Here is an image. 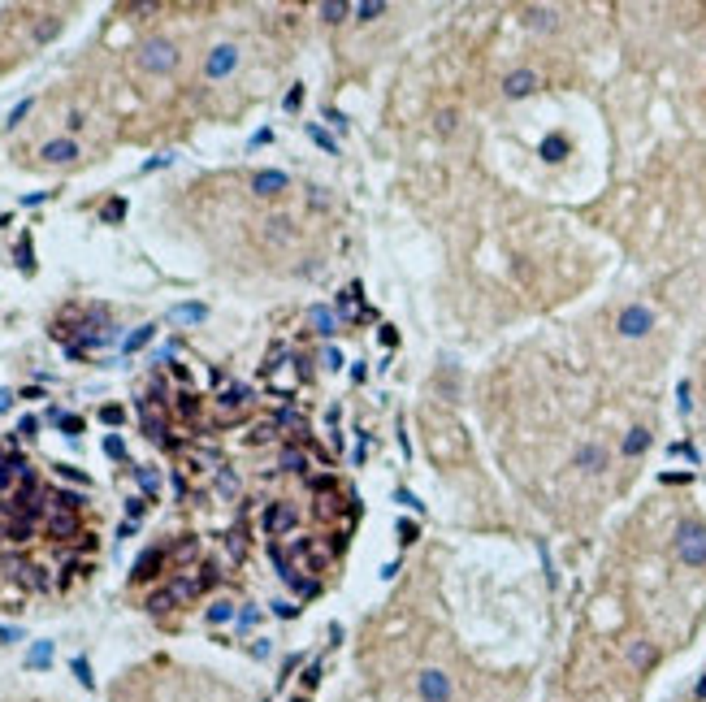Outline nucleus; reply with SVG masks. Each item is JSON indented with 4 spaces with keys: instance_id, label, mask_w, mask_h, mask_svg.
Segmentation results:
<instances>
[{
    "instance_id": "f257e3e1",
    "label": "nucleus",
    "mask_w": 706,
    "mask_h": 702,
    "mask_svg": "<svg viewBox=\"0 0 706 702\" xmlns=\"http://www.w3.org/2000/svg\"><path fill=\"white\" fill-rule=\"evenodd\" d=\"M217 581V572L212 568H199V577H174V581H165L160 589H152L147 594V611H174V607H182V603H191L199 589H208Z\"/></svg>"
},
{
    "instance_id": "f03ea898",
    "label": "nucleus",
    "mask_w": 706,
    "mask_h": 702,
    "mask_svg": "<svg viewBox=\"0 0 706 702\" xmlns=\"http://www.w3.org/2000/svg\"><path fill=\"white\" fill-rule=\"evenodd\" d=\"M135 66L143 74H174L178 70V48L170 39H147L139 52H135Z\"/></svg>"
},
{
    "instance_id": "7ed1b4c3",
    "label": "nucleus",
    "mask_w": 706,
    "mask_h": 702,
    "mask_svg": "<svg viewBox=\"0 0 706 702\" xmlns=\"http://www.w3.org/2000/svg\"><path fill=\"white\" fill-rule=\"evenodd\" d=\"M676 555H680V564H689V568H702V564H706V525L685 520V525L676 529Z\"/></svg>"
},
{
    "instance_id": "20e7f679",
    "label": "nucleus",
    "mask_w": 706,
    "mask_h": 702,
    "mask_svg": "<svg viewBox=\"0 0 706 702\" xmlns=\"http://www.w3.org/2000/svg\"><path fill=\"white\" fill-rule=\"evenodd\" d=\"M295 559H299V572H325L334 559V547L325 537H295Z\"/></svg>"
},
{
    "instance_id": "39448f33",
    "label": "nucleus",
    "mask_w": 706,
    "mask_h": 702,
    "mask_svg": "<svg viewBox=\"0 0 706 702\" xmlns=\"http://www.w3.org/2000/svg\"><path fill=\"white\" fill-rule=\"evenodd\" d=\"M295 525H299V512H295V503H269V507L260 512V529H264V537L291 533Z\"/></svg>"
},
{
    "instance_id": "423d86ee",
    "label": "nucleus",
    "mask_w": 706,
    "mask_h": 702,
    "mask_svg": "<svg viewBox=\"0 0 706 702\" xmlns=\"http://www.w3.org/2000/svg\"><path fill=\"white\" fill-rule=\"evenodd\" d=\"M616 330H620L624 339H641V334L655 330V312L641 308V304H628V308L620 312V321H616Z\"/></svg>"
},
{
    "instance_id": "0eeeda50",
    "label": "nucleus",
    "mask_w": 706,
    "mask_h": 702,
    "mask_svg": "<svg viewBox=\"0 0 706 702\" xmlns=\"http://www.w3.org/2000/svg\"><path fill=\"white\" fill-rule=\"evenodd\" d=\"M416 689H420L425 702H451V676L438 672V668H425V672L416 676Z\"/></svg>"
},
{
    "instance_id": "6e6552de",
    "label": "nucleus",
    "mask_w": 706,
    "mask_h": 702,
    "mask_svg": "<svg viewBox=\"0 0 706 702\" xmlns=\"http://www.w3.org/2000/svg\"><path fill=\"white\" fill-rule=\"evenodd\" d=\"M234 66H239V48H234V43H217V48L208 52V61H204V74H208V78H226Z\"/></svg>"
},
{
    "instance_id": "1a4fd4ad",
    "label": "nucleus",
    "mask_w": 706,
    "mask_h": 702,
    "mask_svg": "<svg viewBox=\"0 0 706 702\" xmlns=\"http://www.w3.org/2000/svg\"><path fill=\"white\" fill-rule=\"evenodd\" d=\"M39 156L48 160V165H74V160L83 156V148H78L74 139H48V143L39 148Z\"/></svg>"
},
{
    "instance_id": "9d476101",
    "label": "nucleus",
    "mask_w": 706,
    "mask_h": 702,
    "mask_svg": "<svg viewBox=\"0 0 706 702\" xmlns=\"http://www.w3.org/2000/svg\"><path fill=\"white\" fill-rule=\"evenodd\" d=\"M624 655H628V664H633V672H650L659 664V651H655V641H645V637H637V641H628L624 646Z\"/></svg>"
},
{
    "instance_id": "9b49d317",
    "label": "nucleus",
    "mask_w": 706,
    "mask_h": 702,
    "mask_svg": "<svg viewBox=\"0 0 706 702\" xmlns=\"http://www.w3.org/2000/svg\"><path fill=\"white\" fill-rule=\"evenodd\" d=\"M537 83H541V78H537L533 70H512V74L503 78V96H507V100H524V96L537 91Z\"/></svg>"
},
{
    "instance_id": "f8f14e48",
    "label": "nucleus",
    "mask_w": 706,
    "mask_h": 702,
    "mask_svg": "<svg viewBox=\"0 0 706 702\" xmlns=\"http://www.w3.org/2000/svg\"><path fill=\"white\" fill-rule=\"evenodd\" d=\"M607 447H598V443H585V447H576V455H572V464L581 468V473H603L607 468Z\"/></svg>"
},
{
    "instance_id": "ddd939ff",
    "label": "nucleus",
    "mask_w": 706,
    "mask_h": 702,
    "mask_svg": "<svg viewBox=\"0 0 706 702\" xmlns=\"http://www.w3.org/2000/svg\"><path fill=\"white\" fill-rule=\"evenodd\" d=\"M139 420H143V434L152 443H170V429H165V416H160L152 403H139Z\"/></svg>"
},
{
    "instance_id": "4468645a",
    "label": "nucleus",
    "mask_w": 706,
    "mask_h": 702,
    "mask_svg": "<svg viewBox=\"0 0 706 702\" xmlns=\"http://www.w3.org/2000/svg\"><path fill=\"white\" fill-rule=\"evenodd\" d=\"M286 187H291V178H286L282 170H260V174L251 178V191H256V195H282Z\"/></svg>"
},
{
    "instance_id": "2eb2a0df",
    "label": "nucleus",
    "mask_w": 706,
    "mask_h": 702,
    "mask_svg": "<svg viewBox=\"0 0 706 702\" xmlns=\"http://www.w3.org/2000/svg\"><path fill=\"white\" fill-rule=\"evenodd\" d=\"M165 551H143L139 555V564H135V581H152V577H160V568H165Z\"/></svg>"
},
{
    "instance_id": "dca6fc26",
    "label": "nucleus",
    "mask_w": 706,
    "mask_h": 702,
    "mask_svg": "<svg viewBox=\"0 0 706 702\" xmlns=\"http://www.w3.org/2000/svg\"><path fill=\"white\" fill-rule=\"evenodd\" d=\"M26 477H31V464H26V460H18V455H14V460H0V490H9L14 481L22 485Z\"/></svg>"
},
{
    "instance_id": "f3484780",
    "label": "nucleus",
    "mask_w": 706,
    "mask_h": 702,
    "mask_svg": "<svg viewBox=\"0 0 706 702\" xmlns=\"http://www.w3.org/2000/svg\"><path fill=\"white\" fill-rule=\"evenodd\" d=\"M247 399H251L247 386H222V395H217V408H222L226 416H234L239 408H247Z\"/></svg>"
},
{
    "instance_id": "a211bd4d",
    "label": "nucleus",
    "mask_w": 706,
    "mask_h": 702,
    "mask_svg": "<svg viewBox=\"0 0 706 702\" xmlns=\"http://www.w3.org/2000/svg\"><path fill=\"white\" fill-rule=\"evenodd\" d=\"M48 533L61 537V542H66V537H78V516L74 512H52L48 516Z\"/></svg>"
},
{
    "instance_id": "6ab92c4d",
    "label": "nucleus",
    "mask_w": 706,
    "mask_h": 702,
    "mask_svg": "<svg viewBox=\"0 0 706 702\" xmlns=\"http://www.w3.org/2000/svg\"><path fill=\"white\" fill-rule=\"evenodd\" d=\"M645 447H650V429H645V425H633L628 434H624V447H620V451H624L628 460H637V455H645Z\"/></svg>"
},
{
    "instance_id": "aec40b11",
    "label": "nucleus",
    "mask_w": 706,
    "mask_h": 702,
    "mask_svg": "<svg viewBox=\"0 0 706 702\" xmlns=\"http://www.w3.org/2000/svg\"><path fill=\"white\" fill-rule=\"evenodd\" d=\"M204 316H208L204 304H178V308H170V321H178V326H195V321H204Z\"/></svg>"
},
{
    "instance_id": "412c9836",
    "label": "nucleus",
    "mask_w": 706,
    "mask_h": 702,
    "mask_svg": "<svg viewBox=\"0 0 706 702\" xmlns=\"http://www.w3.org/2000/svg\"><path fill=\"white\" fill-rule=\"evenodd\" d=\"M312 330H316L321 339H330V334L338 330V316H334V308H312Z\"/></svg>"
},
{
    "instance_id": "4be33fe9",
    "label": "nucleus",
    "mask_w": 706,
    "mask_h": 702,
    "mask_svg": "<svg viewBox=\"0 0 706 702\" xmlns=\"http://www.w3.org/2000/svg\"><path fill=\"white\" fill-rule=\"evenodd\" d=\"M165 555H170L174 564H187V559H195V555H199V542H195V537L187 533V537H178V542H174V547H170Z\"/></svg>"
},
{
    "instance_id": "5701e85b",
    "label": "nucleus",
    "mask_w": 706,
    "mask_h": 702,
    "mask_svg": "<svg viewBox=\"0 0 706 702\" xmlns=\"http://www.w3.org/2000/svg\"><path fill=\"white\" fill-rule=\"evenodd\" d=\"M48 503H52V512H74V516H78L83 495H74V490H57V495H48Z\"/></svg>"
},
{
    "instance_id": "b1692460",
    "label": "nucleus",
    "mask_w": 706,
    "mask_h": 702,
    "mask_svg": "<svg viewBox=\"0 0 706 702\" xmlns=\"http://www.w3.org/2000/svg\"><path fill=\"white\" fill-rule=\"evenodd\" d=\"M278 429H282V425H278V412H274V416H260V420L251 425V443H269Z\"/></svg>"
},
{
    "instance_id": "393cba45",
    "label": "nucleus",
    "mask_w": 706,
    "mask_h": 702,
    "mask_svg": "<svg viewBox=\"0 0 706 702\" xmlns=\"http://www.w3.org/2000/svg\"><path fill=\"white\" fill-rule=\"evenodd\" d=\"M282 468H286V473H308V455H303L299 447H286V451H282Z\"/></svg>"
},
{
    "instance_id": "a878e982",
    "label": "nucleus",
    "mask_w": 706,
    "mask_h": 702,
    "mask_svg": "<svg viewBox=\"0 0 706 702\" xmlns=\"http://www.w3.org/2000/svg\"><path fill=\"white\" fill-rule=\"evenodd\" d=\"M152 334H156V326H139V330H135V334L122 343V351H126V356H130V351H139L143 343H152Z\"/></svg>"
},
{
    "instance_id": "bb28decb",
    "label": "nucleus",
    "mask_w": 706,
    "mask_h": 702,
    "mask_svg": "<svg viewBox=\"0 0 706 702\" xmlns=\"http://www.w3.org/2000/svg\"><path fill=\"white\" fill-rule=\"evenodd\" d=\"M529 26L551 31V26H555V9H529Z\"/></svg>"
},
{
    "instance_id": "cd10ccee",
    "label": "nucleus",
    "mask_w": 706,
    "mask_h": 702,
    "mask_svg": "<svg viewBox=\"0 0 706 702\" xmlns=\"http://www.w3.org/2000/svg\"><path fill=\"white\" fill-rule=\"evenodd\" d=\"M178 416H187V420H191V416H199V399H195L191 391H182V395H178Z\"/></svg>"
},
{
    "instance_id": "c85d7f7f",
    "label": "nucleus",
    "mask_w": 706,
    "mask_h": 702,
    "mask_svg": "<svg viewBox=\"0 0 706 702\" xmlns=\"http://www.w3.org/2000/svg\"><path fill=\"white\" fill-rule=\"evenodd\" d=\"M135 477H139V485H143L147 495H156V490H160V477H156L152 468H135Z\"/></svg>"
},
{
    "instance_id": "c756f323",
    "label": "nucleus",
    "mask_w": 706,
    "mask_h": 702,
    "mask_svg": "<svg viewBox=\"0 0 706 702\" xmlns=\"http://www.w3.org/2000/svg\"><path fill=\"white\" fill-rule=\"evenodd\" d=\"M217 490H222V495H234V490H239V477H234L230 468H222V473H217Z\"/></svg>"
},
{
    "instance_id": "7c9ffc66",
    "label": "nucleus",
    "mask_w": 706,
    "mask_h": 702,
    "mask_svg": "<svg viewBox=\"0 0 706 702\" xmlns=\"http://www.w3.org/2000/svg\"><path fill=\"white\" fill-rule=\"evenodd\" d=\"M230 616H234V607H230V603H212V607H208V620H212V624H226Z\"/></svg>"
},
{
    "instance_id": "2f4dec72",
    "label": "nucleus",
    "mask_w": 706,
    "mask_h": 702,
    "mask_svg": "<svg viewBox=\"0 0 706 702\" xmlns=\"http://www.w3.org/2000/svg\"><path fill=\"white\" fill-rule=\"evenodd\" d=\"M308 135H312V143H321V148H325V152H334V156H338V143H334V139H330V135H325V130H321V126H308Z\"/></svg>"
},
{
    "instance_id": "473e14b6",
    "label": "nucleus",
    "mask_w": 706,
    "mask_h": 702,
    "mask_svg": "<svg viewBox=\"0 0 706 702\" xmlns=\"http://www.w3.org/2000/svg\"><path fill=\"white\" fill-rule=\"evenodd\" d=\"M568 152V143L564 139H546V143H541V156H546V160H559Z\"/></svg>"
},
{
    "instance_id": "72a5a7b5",
    "label": "nucleus",
    "mask_w": 706,
    "mask_h": 702,
    "mask_svg": "<svg viewBox=\"0 0 706 702\" xmlns=\"http://www.w3.org/2000/svg\"><path fill=\"white\" fill-rule=\"evenodd\" d=\"M355 14H360V22H368V18H382V14H386V5H382V0H368V5H360Z\"/></svg>"
},
{
    "instance_id": "f704fd0d",
    "label": "nucleus",
    "mask_w": 706,
    "mask_h": 702,
    "mask_svg": "<svg viewBox=\"0 0 706 702\" xmlns=\"http://www.w3.org/2000/svg\"><path fill=\"white\" fill-rule=\"evenodd\" d=\"M420 537V529H416V520H399V542L407 547V542H416Z\"/></svg>"
},
{
    "instance_id": "c9c22d12",
    "label": "nucleus",
    "mask_w": 706,
    "mask_h": 702,
    "mask_svg": "<svg viewBox=\"0 0 706 702\" xmlns=\"http://www.w3.org/2000/svg\"><path fill=\"white\" fill-rule=\"evenodd\" d=\"M18 264L26 269V274L35 269V260H31V239H26V234H22V243H18Z\"/></svg>"
},
{
    "instance_id": "e433bc0d",
    "label": "nucleus",
    "mask_w": 706,
    "mask_h": 702,
    "mask_svg": "<svg viewBox=\"0 0 706 702\" xmlns=\"http://www.w3.org/2000/svg\"><path fill=\"white\" fill-rule=\"evenodd\" d=\"M455 122H460V113H455V109H442V113H438V130H442V135H451V130H455Z\"/></svg>"
},
{
    "instance_id": "4c0bfd02",
    "label": "nucleus",
    "mask_w": 706,
    "mask_h": 702,
    "mask_svg": "<svg viewBox=\"0 0 706 702\" xmlns=\"http://www.w3.org/2000/svg\"><path fill=\"white\" fill-rule=\"evenodd\" d=\"M122 416H126V412H122L118 403H108V408H100V420H104V425H122Z\"/></svg>"
},
{
    "instance_id": "58836bf2",
    "label": "nucleus",
    "mask_w": 706,
    "mask_h": 702,
    "mask_svg": "<svg viewBox=\"0 0 706 702\" xmlns=\"http://www.w3.org/2000/svg\"><path fill=\"white\" fill-rule=\"evenodd\" d=\"M48 659H52V646H48V641H39V646H35V651H31V668H39V664H48Z\"/></svg>"
},
{
    "instance_id": "ea45409f",
    "label": "nucleus",
    "mask_w": 706,
    "mask_h": 702,
    "mask_svg": "<svg viewBox=\"0 0 706 702\" xmlns=\"http://www.w3.org/2000/svg\"><path fill=\"white\" fill-rule=\"evenodd\" d=\"M321 14H325V18H330V22H343V14H347V5H343V0H334V5H321Z\"/></svg>"
},
{
    "instance_id": "a19ab883",
    "label": "nucleus",
    "mask_w": 706,
    "mask_h": 702,
    "mask_svg": "<svg viewBox=\"0 0 706 702\" xmlns=\"http://www.w3.org/2000/svg\"><path fill=\"white\" fill-rule=\"evenodd\" d=\"M52 420H57V425L66 429V434H78V429H83V420H78V416H57V412H52Z\"/></svg>"
},
{
    "instance_id": "79ce46f5",
    "label": "nucleus",
    "mask_w": 706,
    "mask_h": 702,
    "mask_svg": "<svg viewBox=\"0 0 706 702\" xmlns=\"http://www.w3.org/2000/svg\"><path fill=\"white\" fill-rule=\"evenodd\" d=\"M104 451L113 455V460H122V455H126V447H122V438H118V434H108V438H104Z\"/></svg>"
},
{
    "instance_id": "37998d69",
    "label": "nucleus",
    "mask_w": 706,
    "mask_h": 702,
    "mask_svg": "<svg viewBox=\"0 0 706 702\" xmlns=\"http://www.w3.org/2000/svg\"><path fill=\"white\" fill-rule=\"evenodd\" d=\"M316 512H321V516H334V512H338V499H334V495H321Z\"/></svg>"
},
{
    "instance_id": "c03bdc74",
    "label": "nucleus",
    "mask_w": 706,
    "mask_h": 702,
    "mask_svg": "<svg viewBox=\"0 0 706 702\" xmlns=\"http://www.w3.org/2000/svg\"><path fill=\"white\" fill-rule=\"evenodd\" d=\"M122 212H126V204H122V200H113V204H104V222H118V217H122Z\"/></svg>"
},
{
    "instance_id": "a18cd8bd",
    "label": "nucleus",
    "mask_w": 706,
    "mask_h": 702,
    "mask_svg": "<svg viewBox=\"0 0 706 702\" xmlns=\"http://www.w3.org/2000/svg\"><path fill=\"white\" fill-rule=\"evenodd\" d=\"M399 503H403V507H412V512H425V503H420L412 490H399Z\"/></svg>"
},
{
    "instance_id": "49530a36",
    "label": "nucleus",
    "mask_w": 706,
    "mask_h": 702,
    "mask_svg": "<svg viewBox=\"0 0 706 702\" xmlns=\"http://www.w3.org/2000/svg\"><path fill=\"white\" fill-rule=\"evenodd\" d=\"M299 104H303V87H291V91H286V109L295 113V109H299Z\"/></svg>"
},
{
    "instance_id": "de8ad7c7",
    "label": "nucleus",
    "mask_w": 706,
    "mask_h": 702,
    "mask_svg": "<svg viewBox=\"0 0 706 702\" xmlns=\"http://www.w3.org/2000/svg\"><path fill=\"white\" fill-rule=\"evenodd\" d=\"M57 473L70 477V481H83V485H87V473H78V468H70V464H57Z\"/></svg>"
},
{
    "instance_id": "09e8293b",
    "label": "nucleus",
    "mask_w": 706,
    "mask_h": 702,
    "mask_svg": "<svg viewBox=\"0 0 706 702\" xmlns=\"http://www.w3.org/2000/svg\"><path fill=\"white\" fill-rule=\"evenodd\" d=\"M143 507H147L143 499H130V503H126V516H130V520H139V516H143Z\"/></svg>"
},
{
    "instance_id": "8fccbe9b",
    "label": "nucleus",
    "mask_w": 706,
    "mask_h": 702,
    "mask_svg": "<svg viewBox=\"0 0 706 702\" xmlns=\"http://www.w3.org/2000/svg\"><path fill=\"white\" fill-rule=\"evenodd\" d=\"M26 113H31V100H22V104H18V109H14V113H9V122H14V126H18V122H22V118H26Z\"/></svg>"
},
{
    "instance_id": "3c124183",
    "label": "nucleus",
    "mask_w": 706,
    "mask_h": 702,
    "mask_svg": "<svg viewBox=\"0 0 706 702\" xmlns=\"http://www.w3.org/2000/svg\"><path fill=\"white\" fill-rule=\"evenodd\" d=\"M74 672H78V681H83V685H91V672H87V659H74Z\"/></svg>"
},
{
    "instance_id": "603ef678",
    "label": "nucleus",
    "mask_w": 706,
    "mask_h": 702,
    "mask_svg": "<svg viewBox=\"0 0 706 702\" xmlns=\"http://www.w3.org/2000/svg\"><path fill=\"white\" fill-rule=\"evenodd\" d=\"M343 364V356H338V347H330V351H325V368H338Z\"/></svg>"
},
{
    "instance_id": "864d4df0",
    "label": "nucleus",
    "mask_w": 706,
    "mask_h": 702,
    "mask_svg": "<svg viewBox=\"0 0 706 702\" xmlns=\"http://www.w3.org/2000/svg\"><path fill=\"white\" fill-rule=\"evenodd\" d=\"M35 425H39L35 416H22V425H18V434H35Z\"/></svg>"
},
{
    "instance_id": "5fc2aeb1",
    "label": "nucleus",
    "mask_w": 706,
    "mask_h": 702,
    "mask_svg": "<svg viewBox=\"0 0 706 702\" xmlns=\"http://www.w3.org/2000/svg\"><path fill=\"white\" fill-rule=\"evenodd\" d=\"M9 403H14V395H9V391H0V412H9Z\"/></svg>"
},
{
    "instance_id": "6e6d98bb",
    "label": "nucleus",
    "mask_w": 706,
    "mask_h": 702,
    "mask_svg": "<svg viewBox=\"0 0 706 702\" xmlns=\"http://www.w3.org/2000/svg\"><path fill=\"white\" fill-rule=\"evenodd\" d=\"M697 698H706V681H702V685H697Z\"/></svg>"
},
{
    "instance_id": "4d7b16f0",
    "label": "nucleus",
    "mask_w": 706,
    "mask_h": 702,
    "mask_svg": "<svg viewBox=\"0 0 706 702\" xmlns=\"http://www.w3.org/2000/svg\"><path fill=\"white\" fill-rule=\"evenodd\" d=\"M291 702H308V698H291Z\"/></svg>"
}]
</instances>
